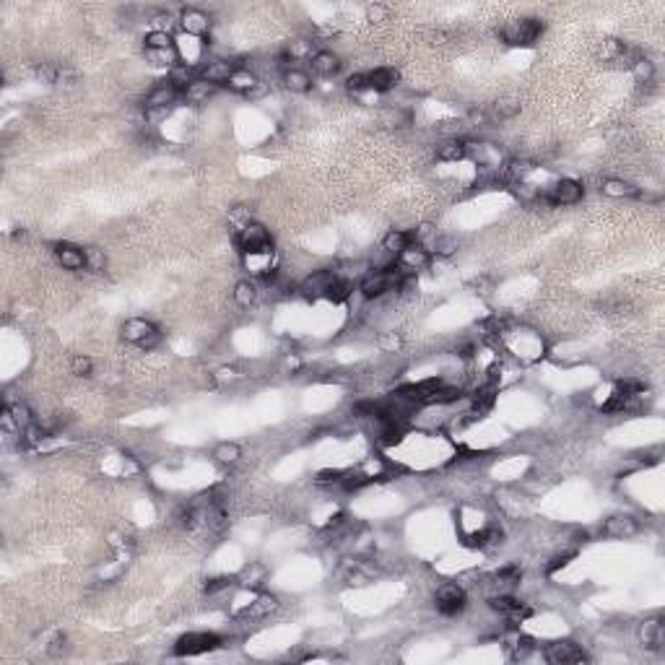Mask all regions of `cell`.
<instances>
[{"label": "cell", "mask_w": 665, "mask_h": 665, "mask_svg": "<svg viewBox=\"0 0 665 665\" xmlns=\"http://www.w3.org/2000/svg\"><path fill=\"white\" fill-rule=\"evenodd\" d=\"M406 278H408V276H406V273H403L398 266L374 268L372 273H367V276L361 278L359 291H361V297H367V299H379V297H385L388 291L403 288Z\"/></svg>", "instance_id": "6da1fadb"}, {"label": "cell", "mask_w": 665, "mask_h": 665, "mask_svg": "<svg viewBox=\"0 0 665 665\" xmlns=\"http://www.w3.org/2000/svg\"><path fill=\"white\" fill-rule=\"evenodd\" d=\"M543 34L541 19H515L501 29V40L510 47H530Z\"/></svg>", "instance_id": "7a4b0ae2"}, {"label": "cell", "mask_w": 665, "mask_h": 665, "mask_svg": "<svg viewBox=\"0 0 665 665\" xmlns=\"http://www.w3.org/2000/svg\"><path fill=\"white\" fill-rule=\"evenodd\" d=\"M234 242L239 247L242 255H252V252H270L273 250V239L263 224H250L239 226L234 234Z\"/></svg>", "instance_id": "3957f363"}, {"label": "cell", "mask_w": 665, "mask_h": 665, "mask_svg": "<svg viewBox=\"0 0 665 665\" xmlns=\"http://www.w3.org/2000/svg\"><path fill=\"white\" fill-rule=\"evenodd\" d=\"M224 645V639L218 634L211 632H190L182 634L174 645V655L177 657H193V655H203V653H214Z\"/></svg>", "instance_id": "277c9868"}, {"label": "cell", "mask_w": 665, "mask_h": 665, "mask_svg": "<svg viewBox=\"0 0 665 665\" xmlns=\"http://www.w3.org/2000/svg\"><path fill=\"white\" fill-rule=\"evenodd\" d=\"M123 338L128 340V343H135L138 348H144V351L156 348L159 346V340H162V336H159V330H156L154 322H151V320H144V318L125 320Z\"/></svg>", "instance_id": "5b68a950"}, {"label": "cell", "mask_w": 665, "mask_h": 665, "mask_svg": "<svg viewBox=\"0 0 665 665\" xmlns=\"http://www.w3.org/2000/svg\"><path fill=\"white\" fill-rule=\"evenodd\" d=\"M585 195V187L577 180H556V182L546 190V193H541V198L546 200L549 205H574L580 203Z\"/></svg>", "instance_id": "8992f818"}, {"label": "cell", "mask_w": 665, "mask_h": 665, "mask_svg": "<svg viewBox=\"0 0 665 665\" xmlns=\"http://www.w3.org/2000/svg\"><path fill=\"white\" fill-rule=\"evenodd\" d=\"M434 603H437V611H440L442 616H458L465 611L468 598H465V590H463L460 585L450 582V585H442L440 590H437Z\"/></svg>", "instance_id": "52a82bcc"}, {"label": "cell", "mask_w": 665, "mask_h": 665, "mask_svg": "<svg viewBox=\"0 0 665 665\" xmlns=\"http://www.w3.org/2000/svg\"><path fill=\"white\" fill-rule=\"evenodd\" d=\"M543 657L549 660L551 665H567V663H585L587 655L580 645H574L569 639H559V642H551V645L543 650Z\"/></svg>", "instance_id": "ba28073f"}, {"label": "cell", "mask_w": 665, "mask_h": 665, "mask_svg": "<svg viewBox=\"0 0 665 665\" xmlns=\"http://www.w3.org/2000/svg\"><path fill=\"white\" fill-rule=\"evenodd\" d=\"M177 96H180L177 86L166 78V81H162L154 92L148 94V99H146V112H169V107L177 102Z\"/></svg>", "instance_id": "9c48e42d"}, {"label": "cell", "mask_w": 665, "mask_h": 665, "mask_svg": "<svg viewBox=\"0 0 665 665\" xmlns=\"http://www.w3.org/2000/svg\"><path fill=\"white\" fill-rule=\"evenodd\" d=\"M395 260H398L400 270H403L406 276H411V273H416V270L429 266V250L424 245H419V242H413V245L406 247Z\"/></svg>", "instance_id": "30bf717a"}, {"label": "cell", "mask_w": 665, "mask_h": 665, "mask_svg": "<svg viewBox=\"0 0 665 665\" xmlns=\"http://www.w3.org/2000/svg\"><path fill=\"white\" fill-rule=\"evenodd\" d=\"M34 73H37L40 81L50 83V86H73V83L78 81L76 73L58 65V62H42V65L34 68Z\"/></svg>", "instance_id": "8fae6325"}, {"label": "cell", "mask_w": 665, "mask_h": 665, "mask_svg": "<svg viewBox=\"0 0 665 665\" xmlns=\"http://www.w3.org/2000/svg\"><path fill=\"white\" fill-rule=\"evenodd\" d=\"M336 270H315L312 276H307L304 278V284H302V294L307 299H325V294H328V288H330V284L336 281Z\"/></svg>", "instance_id": "7c38bea8"}, {"label": "cell", "mask_w": 665, "mask_h": 665, "mask_svg": "<svg viewBox=\"0 0 665 665\" xmlns=\"http://www.w3.org/2000/svg\"><path fill=\"white\" fill-rule=\"evenodd\" d=\"M180 26H182V31L187 34V37H198V40H203L205 31L211 29V19L205 16L203 10L184 8L182 13H180Z\"/></svg>", "instance_id": "4fadbf2b"}, {"label": "cell", "mask_w": 665, "mask_h": 665, "mask_svg": "<svg viewBox=\"0 0 665 665\" xmlns=\"http://www.w3.org/2000/svg\"><path fill=\"white\" fill-rule=\"evenodd\" d=\"M639 533V522L632 515H614L603 522V535L608 538H632Z\"/></svg>", "instance_id": "5bb4252c"}, {"label": "cell", "mask_w": 665, "mask_h": 665, "mask_svg": "<svg viewBox=\"0 0 665 665\" xmlns=\"http://www.w3.org/2000/svg\"><path fill=\"white\" fill-rule=\"evenodd\" d=\"M55 257H58V263H60L65 270H83V268L89 266V263H86V250H81V247L76 245H68V242L55 245Z\"/></svg>", "instance_id": "9a60e30c"}, {"label": "cell", "mask_w": 665, "mask_h": 665, "mask_svg": "<svg viewBox=\"0 0 665 665\" xmlns=\"http://www.w3.org/2000/svg\"><path fill=\"white\" fill-rule=\"evenodd\" d=\"M400 81V73L395 68H377V71L367 73V92L385 94L390 89H395Z\"/></svg>", "instance_id": "2e32d148"}, {"label": "cell", "mask_w": 665, "mask_h": 665, "mask_svg": "<svg viewBox=\"0 0 665 665\" xmlns=\"http://www.w3.org/2000/svg\"><path fill=\"white\" fill-rule=\"evenodd\" d=\"M639 642L647 650H660L665 645V624L663 619H647L645 624L639 626Z\"/></svg>", "instance_id": "e0dca14e"}, {"label": "cell", "mask_w": 665, "mask_h": 665, "mask_svg": "<svg viewBox=\"0 0 665 665\" xmlns=\"http://www.w3.org/2000/svg\"><path fill=\"white\" fill-rule=\"evenodd\" d=\"M236 71L234 62L229 60H211L208 65H203L200 68V78L208 83H214V86H221V83H226L229 78H232V73Z\"/></svg>", "instance_id": "ac0fdd59"}, {"label": "cell", "mask_w": 665, "mask_h": 665, "mask_svg": "<svg viewBox=\"0 0 665 665\" xmlns=\"http://www.w3.org/2000/svg\"><path fill=\"white\" fill-rule=\"evenodd\" d=\"M278 608V601L276 595H257L252 603L247 605L245 611H242V619H250V621H257V619H266V616H270L273 611Z\"/></svg>", "instance_id": "d6986e66"}, {"label": "cell", "mask_w": 665, "mask_h": 665, "mask_svg": "<svg viewBox=\"0 0 665 665\" xmlns=\"http://www.w3.org/2000/svg\"><path fill=\"white\" fill-rule=\"evenodd\" d=\"M226 86H229L232 92H236V94H247V96H252V94L257 92V76L252 71H247V68H239V65H236V71L232 73V78L226 81Z\"/></svg>", "instance_id": "ffe728a7"}, {"label": "cell", "mask_w": 665, "mask_h": 665, "mask_svg": "<svg viewBox=\"0 0 665 665\" xmlns=\"http://www.w3.org/2000/svg\"><path fill=\"white\" fill-rule=\"evenodd\" d=\"M340 65H343L340 58L330 50H320L315 52V58H312V71L318 73V76H325V78L336 76V73L340 71Z\"/></svg>", "instance_id": "44dd1931"}, {"label": "cell", "mask_w": 665, "mask_h": 665, "mask_svg": "<svg viewBox=\"0 0 665 665\" xmlns=\"http://www.w3.org/2000/svg\"><path fill=\"white\" fill-rule=\"evenodd\" d=\"M144 55L151 65L169 68V71H172L174 65H180V60H182V55H180L177 47H166V50H148V47H144Z\"/></svg>", "instance_id": "7402d4cb"}, {"label": "cell", "mask_w": 665, "mask_h": 665, "mask_svg": "<svg viewBox=\"0 0 665 665\" xmlns=\"http://www.w3.org/2000/svg\"><path fill=\"white\" fill-rule=\"evenodd\" d=\"M416 242V236H413V232H400V229H392L385 239H382V250L385 252H390V255H395L398 257L403 250L408 245H413Z\"/></svg>", "instance_id": "603a6c76"}, {"label": "cell", "mask_w": 665, "mask_h": 665, "mask_svg": "<svg viewBox=\"0 0 665 665\" xmlns=\"http://www.w3.org/2000/svg\"><path fill=\"white\" fill-rule=\"evenodd\" d=\"M535 653V639L528 634H515L507 642V655L512 657V660H528V657Z\"/></svg>", "instance_id": "cb8c5ba5"}, {"label": "cell", "mask_w": 665, "mask_h": 665, "mask_svg": "<svg viewBox=\"0 0 665 665\" xmlns=\"http://www.w3.org/2000/svg\"><path fill=\"white\" fill-rule=\"evenodd\" d=\"M216 89H218V86H214V83L203 81V78H195V81L187 86V92H184L182 96H184V102H190V104H203L214 96Z\"/></svg>", "instance_id": "d4e9b609"}, {"label": "cell", "mask_w": 665, "mask_h": 665, "mask_svg": "<svg viewBox=\"0 0 665 665\" xmlns=\"http://www.w3.org/2000/svg\"><path fill=\"white\" fill-rule=\"evenodd\" d=\"M468 156V146L463 144L460 138H447L444 144L437 146V159L440 162H460Z\"/></svg>", "instance_id": "484cf974"}, {"label": "cell", "mask_w": 665, "mask_h": 665, "mask_svg": "<svg viewBox=\"0 0 665 665\" xmlns=\"http://www.w3.org/2000/svg\"><path fill=\"white\" fill-rule=\"evenodd\" d=\"M522 577V569L520 567H515V564H510V567H504V569H499V572L492 577V585L499 590V593H510L515 585L520 582Z\"/></svg>", "instance_id": "4316f807"}, {"label": "cell", "mask_w": 665, "mask_h": 665, "mask_svg": "<svg viewBox=\"0 0 665 665\" xmlns=\"http://www.w3.org/2000/svg\"><path fill=\"white\" fill-rule=\"evenodd\" d=\"M284 86L294 94H304L312 89V78L307 76V71H299V68H288L284 71Z\"/></svg>", "instance_id": "83f0119b"}, {"label": "cell", "mask_w": 665, "mask_h": 665, "mask_svg": "<svg viewBox=\"0 0 665 665\" xmlns=\"http://www.w3.org/2000/svg\"><path fill=\"white\" fill-rule=\"evenodd\" d=\"M494 400H496V385L494 382H486L483 388L476 390V395H473V413H486V411L494 406Z\"/></svg>", "instance_id": "f1b7e54d"}, {"label": "cell", "mask_w": 665, "mask_h": 665, "mask_svg": "<svg viewBox=\"0 0 665 665\" xmlns=\"http://www.w3.org/2000/svg\"><path fill=\"white\" fill-rule=\"evenodd\" d=\"M601 190L608 198H637L639 195V190L632 182H626V180H605L601 184Z\"/></svg>", "instance_id": "f546056e"}, {"label": "cell", "mask_w": 665, "mask_h": 665, "mask_svg": "<svg viewBox=\"0 0 665 665\" xmlns=\"http://www.w3.org/2000/svg\"><path fill=\"white\" fill-rule=\"evenodd\" d=\"M242 458V447L236 442H218L214 447V460L221 465H234Z\"/></svg>", "instance_id": "4dcf8cb0"}, {"label": "cell", "mask_w": 665, "mask_h": 665, "mask_svg": "<svg viewBox=\"0 0 665 665\" xmlns=\"http://www.w3.org/2000/svg\"><path fill=\"white\" fill-rule=\"evenodd\" d=\"M169 81L177 86V92L184 94L187 92V86L195 81V71L187 65V62H180V65H174L172 71H169Z\"/></svg>", "instance_id": "1f68e13d"}, {"label": "cell", "mask_w": 665, "mask_h": 665, "mask_svg": "<svg viewBox=\"0 0 665 665\" xmlns=\"http://www.w3.org/2000/svg\"><path fill=\"white\" fill-rule=\"evenodd\" d=\"M520 601L517 598H512L510 593H499V595H492L489 598V608L492 611H496V614H501V616H512L517 608H520Z\"/></svg>", "instance_id": "d6a6232c"}, {"label": "cell", "mask_w": 665, "mask_h": 665, "mask_svg": "<svg viewBox=\"0 0 665 665\" xmlns=\"http://www.w3.org/2000/svg\"><path fill=\"white\" fill-rule=\"evenodd\" d=\"M351 294H354V284H351L348 278H336V281L330 284L325 299H328V302H333V304H340V302H346Z\"/></svg>", "instance_id": "836d02e7"}, {"label": "cell", "mask_w": 665, "mask_h": 665, "mask_svg": "<svg viewBox=\"0 0 665 665\" xmlns=\"http://www.w3.org/2000/svg\"><path fill=\"white\" fill-rule=\"evenodd\" d=\"M257 299V286L252 281H239L234 286V302L239 307H252Z\"/></svg>", "instance_id": "e575fe53"}, {"label": "cell", "mask_w": 665, "mask_h": 665, "mask_svg": "<svg viewBox=\"0 0 665 665\" xmlns=\"http://www.w3.org/2000/svg\"><path fill=\"white\" fill-rule=\"evenodd\" d=\"M144 47H148V50H166V47H177V44H174L169 31L156 29V31H151V34H146Z\"/></svg>", "instance_id": "d590c367"}, {"label": "cell", "mask_w": 665, "mask_h": 665, "mask_svg": "<svg viewBox=\"0 0 665 665\" xmlns=\"http://www.w3.org/2000/svg\"><path fill=\"white\" fill-rule=\"evenodd\" d=\"M632 73H634V78L639 83H653V78H655V65L650 60H645V58H639V60L632 65Z\"/></svg>", "instance_id": "8d00e7d4"}, {"label": "cell", "mask_w": 665, "mask_h": 665, "mask_svg": "<svg viewBox=\"0 0 665 665\" xmlns=\"http://www.w3.org/2000/svg\"><path fill=\"white\" fill-rule=\"evenodd\" d=\"M10 416H13V421L19 424V429L24 431L26 426H31L34 424V419H31V411L24 406V403H13V406H8Z\"/></svg>", "instance_id": "74e56055"}, {"label": "cell", "mask_w": 665, "mask_h": 665, "mask_svg": "<svg viewBox=\"0 0 665 665\" xmlns=\"http://www.w3.org/2000/svg\"><path fill=\"white\" fill-rule=\"evenodd\" d=\"M24 437H21V442L26 444V447H37V444H42V440L47 437V431L42 429V426H37V424H31V426H26V429L21 431Z\"/></svg>", "instance_id": "f35d334b"}, {"label": "cell", "mask_w": 665, "mask_h": 665, "mask_svg": "<svg viewBox=\"0 0 665 665\" xmlns=\"http://www.w3.org/2000/svg\"><path fill=\"white\" fill-rule=\"evenodd\" d=\"M71 372L76 377H92L94 374V361L89 356H76L71 361Z\"/></svg>", "instance_id": "ab89813d"}, {"label": "cell", "mask_w": 665, "mask_h": 665, "mask_svg": "<svg viewBox=\"0 0 665 665\" xmlns=\"http://www.w3.org/2000/svg\"><path fill=\"white\" fill-rule=\"evenodd\" d=\"M266 577V569L263 567H257V564H252V567H247L245 572H242V577H239V582L245 585V587H250V585H260V580Z\"/></svg>", "instance_id": "60d3db41"}, {"label": "cell", "mask_w": 665, "mask_h": 665, "mask_svg": "<svg viewBox=\"0 0 665 665\" xmlns=\"http://www.w3.org/2000/svg\"><path fill=\"white\" fill-rule=\"evenodd\" d=\"M517 112H520V102L517 99H499L496 102V114L499 117H515Z\"/></svg>", "instance_id": "b9f144b4"}, {"label": "cell", "mask_w": 665, "mask_h": 665, "mask_svg": "<svg viewBox=\"0 0 665 665\" xmlns=\"http://www.w3.org/2000/svg\"><path fill=\"white\" fill-rule=\"evenodd\" d=\"M232 582H234L232 577H214V580H208V582H205L203 590H205V595H216V593H221V590H226V587H229Z\"/></svg>", "instance_id": "7bdbcfd3"}, {"label": "cell", "mask_w": 665, "mask_h": 665, "mask_svg": "<svg viewBox=\"0 0 665 665\" xmlns=\"http://www.w3.org/2000/svg\"><path fill=\"white\" fill-rule=\"evenodd\" d=\"M86 263L92 268V270H104V266H107V257L99 252V250H86Z\"/></svg>", "instance_id": "ee69618b"}, {"label": "cell", "mask_w": 665, "mask_h": 665, "mask_svg": "<svg viewBox=\"0 0 665 665\" xmlns=\"http://www.w3.org/2000/svg\"><path fill=\"white\" fill-rule=\"evenodd\" d=\"M346 86L351 92H367V73H356V76H348Z\"/></svg>", "instance_id": "f6af8a7d"}, {"label": "cell", "mask_w": 665, "mask_h": 665, "mask_svg": "<svg viewBox=\"0 0 665 665\" xmlns=\"http://www.w3.org/2000/svg\"><path fill=\"white\" fill-rule=\"evenodd\" d=\"M343 476H346V471H320L318 483H340Z\"/></svg>", "instance_id": "bcb514c9"}, {"label": "cell", "mask_w": 665, "mask_h": 665, "mask_svg": "<svg viewBox=\"0 0 665 665\" xmlns=\"http://www.w3.org/2000/svg\"><path fill=\"white\" fill-rule=\"evenodd\" d=\"M572 556H574V553H562V556H556V559H551V564L546 567V572L553 574V572H556V569H564L567 564L572 562Z\"/></svg>", "instance_id": "7dc6e473"}, {"label": "cell", "mask_w": 665, "mask_h": 665, "mask_svg": "<svg viewBox=\"0 0 665 665\" xmlns=\"http://www.w3.org/2000/svg\"><path fill=\"white\" fill-rule=\"evenodd\" d=\"M388 16V8L385 6H369V19L372 21H382Z\"/></svg>", "instance_id": "c3c4849f"}]
</instances>
